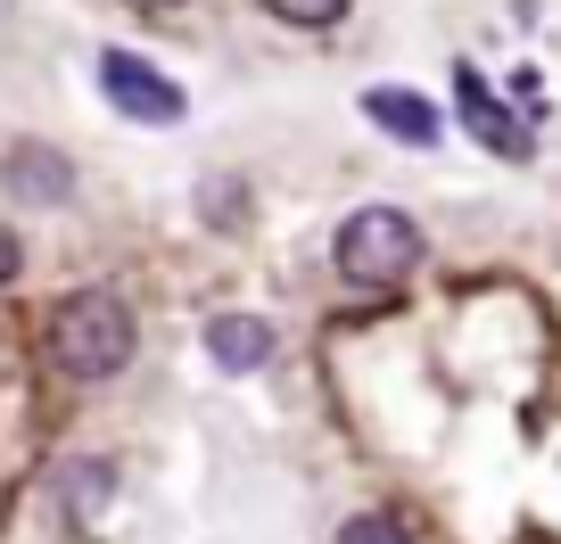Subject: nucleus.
I'll return each instance as SVG.
<instances>
[{"instance_id":"nucleus-1","label":"nucleus","mask_w":561,"mask_h":544,"mask_svg":"<svg viewBox=\"0 0 561 544\" xmlns=\"http://www.w3.org/2000/svg\"><path fill=\"white\" fill-rule=\"evenodd\" d=\"M140 347V322L133 305L116 298V289H75V298L50 305V363L67 371V380H116L124 363H133Z\"/></svg>"},{"instance_id":"nucleus-2","label":"nucleus","mask_w":561,"mask_h":544,"mask_svg":"<svg viewBox=\"0 0 561 544\" xmlns=\"http://www.w3.org/2000/svg\"><path fill=\"white\" fill-rule=\"evenodd\" d=\"M331 256H339V273H347L355 289H397V281L421 273V223L404 207H355L347 223H339Z\"/></svg>"},{"instance_id":"nucleus-3","label":"nucleus","mask_w":561,"mask_h":544,"mask_svg":"<svg viewBox=\"0 0 561 544\" xmlns=\"http://www.w3.org/2000/svg\"><path fill=\"white\" fill-rule=\"evenodd\" d=\"M100 91H107V107L133 116V124H182V107H191L174 74H158L140 50H100Z\"/></svg>"},{"instance_id":"nucleus-4","label":"nucleus","mask_w":561,"mask_h":544,"mask_svg":"<svg viewBox=\"0 0 561 544\" xmlns=\"http://www.w3.org/2000/svg\"><path fill=\"white\" fill-rule=\"evenodd\" d=\"M0 182H9V198H18V207H67V198H75V165L58 158V149H42V141H18V149H9Z\"/></svg>"},{"instance_id":"nucleus-5","label":"nucleus","mask_w":561,"mask_h":544,"mask_svg":"<svg viewBox=\"0 0 561 544\" xmlns=\"http://www.w3.org/2000/svg\"><path fill=\"white\" fill-rule=\"evenodd\" d=\"M364 116L380 124L388 141H404V149H438V107L421 100V91H397V83H380V91H364Z\"/></svg>"},{"instance_id":"nucleus-6","label":"nucleus","mask_w":561,"mask_h":544,"mask_svg":"<svg viewBox=\"0 0 561 544\" xmlns=\"http://www.w3.org/2000/svg\"><path fill=\"white\" fill-rule=\"evenodd\" d=\"M207 363L215 371H264L273 363V322L264 314H215L207 322Z\"/></svg>"},{"instance_id":"nucleus-7","label":"nucleus","mask_w":561,"mask_h":544,"mask_svg":"<svg viewBox=\"0 0 561 544\" xmlns=\"http://www.w3.org/2000/svg\"><path fill=\"white\" fill-rule=\"evenodd\" d=\"M455 91H462V116H471V132L495 149V158H528V124H520V116H504V107L488 100L479 67H455Z\"/></svg>"},{"instance_id":"nucleus-8","label":"nucleus","mask_w":561,"mask_h":544,"mask_svg":"<svg viewBox=\"0 0 561 544\" xmlns=\"http://www.w3.org/2000/svg\"><path fill=\"white\" fill-rule=\"evenodd\" d=\"M58 495H67V520L75 528H91L107 504H116V462H67V478H58Z\"/></svg>"},{"instance_id":"nucleus-9","label":"nucleus","mask_w":561,"mask_h":544,"mask_svg":"<svg viewBox=\"0 0 561 544\" xmlns=\"http://www.w3.org/2000/svg\"><path fill=\"white\" fill-rule=\"evenodd\" d=\"M339 544H413V536H404V520H388V511H355V520L339 528Z\"/></svg>"},{"instance_id":"nucleus-10","label":"nucleus","mask_w":561,"mask_h":544,"mask_svg":"<svg viewBox=\"0 0 561 544\" xmlns=\"http://www.w3.org/2000/svg\"><path fill=\"white\" fill-rule=\"evenodd\" d=\"M280 25H339L347 18V0H264Z\"/></svg>"},{"instance_id":"nucleus-11","label":"nucleus","mask_w":561,"mask_h":544,"mask_svg":"<svg viewBox=\"0 0 561 544\" xmlns=\"http://www.w3.org/2000/svg\"><path fill=\"white\" fill-rule=\"evenodd\" d=\"M25 273V247H18V231H0V289Z\"/></svg>"},{"instance_id":"nucleus-12","label":"nucleus","mask_w":561,"mask_h":544,"mask_svg":"<svg viewBox=\"0 0 561 544\" xmlns=\"http://www.w3.org/2000/svg\"><path fill=\"white\" fill-rule=\"evenodd\" d=\"M140 18H174V9H191V0H133Z\"/></svg>"}]
</instances>
